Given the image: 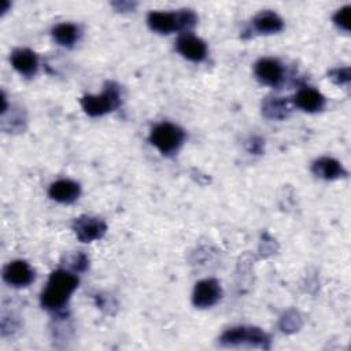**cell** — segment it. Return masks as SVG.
Listing matches in <instances>:
<instances>
[{"label": "cell", "mask_w": 351, "mask_h": 351, "mask_svg": "<svg viewBox=\"0 0 351 351\" xmlns=\"http://www.w3.org/2000/svg\"><path fill=\"white\" fill-rule=\"evenodd\" d=\"M77 287L78 277L71 271L63 269L52 271L40 298L41 306L49 311L63 308Z\"/></svg>", "instance_id": "obj_1"}, {"label": "cell", "mask_w": 351, "mask_h": 351, "mask_svg": "<svg viewBox=\"0 0 351 351\" xmlns=\"http://www.w3.org/2000/svg\"><path fill=\"white\" fill-rule=\"evenodd\" d=\"M197 22V16L192 10H180L174 12L151 11L147 16L148 26L160 34H169L171 32L191 30Z\"/></svg>", "instance_id": "obj_2"}, {"label": "cell", "mask_w": 351, "mask_h": 351, "mask_svg": "<svg viewBox=\"0 0 351 351\" xmlns=\"http://www.w3.org/2000/svg\"><path fill=\"white\" fill-rule=\"evenodd\" d=\"M219 341L222 346H226V347H239V346L259 347V348L270 347L269 336L256 326L229 328L221 335Z\"/></svg>", "instance_id": "obj_3"}, {"label": "cell", "mask_w": 351, "mask_h": 351, "mask_svg": "<svg viewBox=\"0 0 351 351\" xmlns=\"http://www.w3.org/2000/svg\"><path fill=\"white\" fill-rule=\"evenodd\" d=\"M121 104L119 86L114 82H108L106 89L100 95H85L81 99L84 111L90 117H100L114 111Z\"/></svg>", "instance_id": "obj_4"}, {"label": "cell", "mask_w": 351, "mask_h": 351, "mask_svg": "<svg viewBox=\"0 0 351 351\" xmlns=\"http://www.w3.org/2000/svg\"><path fill=\"white\" fill-rule=\"evenodd\" d=\"M185 140V133L177 125L170 122L158 123L149 134V141L156 147L163 155H171L182 145Z\"/></svg>", "instance_id": "obj_5"}, {"label": "cell", "mask_w": 351, "mask_h": 351, "mask_svg": "<svg viewBox=\"0 0 351 351\" xmlns=\"http://www.w3.org/2000/svg\"><path fill=\"white\" fill-rule=\"evenodd\" d=\"M73 230L80 241L90 243L104 236L107 230V225L104 223V221L99 218L82 215L80 218H75L73 223Z\"/></svg>", "instance_id": "obj_6"}, {"label": "cell", "mask_w": 351, "mask_h": 351, "mask_svg": "<svg viewBox=\"0 0 351 351\" xmlns=\"http://www.w3.org/2000/svg\"><path fill=\"white\" fill-rule=\"evenodd\" d=\"M222 295L221 285L214 278H206L195 285L192 293V302L199 308H207L214 306Z\"/></svg>", "instance_id": "obj_7"}, {"label": "cell", "mask_w": 351, "mask_h": 351, "mask_svg": "<svg viewBox=\"0 0 351 351\" xmlns=\"http://www.w3.org/2000/svg\"><path fill=\"white\" fill-rule=\"evenodd\" d=\"M3 280L12 287H27L34 280V271L25 261H12L3 269Z\"/></svg>", "instance_id": "obj_8"}, {"label": "cell", "mask_w": 351, "mask_h": 351, "mask_svg": "<svg viewBox=\"0 0 351 351\" xmlns=\"http://www.w3.org/2000/svg\"><path fill=\"white\" fill-rule=\"evenodd\" d=\"M176 49L180 55L192 62H202L207 56L206 43L191 33H184L178 37L176 43Z\"/></svg>", "instance_id": "obj_9"}, {"label": "cell", "mask_w": 351, "mask_h": 351, "mask_svg": "<svg viewBox=\"0 0 351 351\" xmlns=\"http://www.w3.org/2000/svg\"><path fill=\"white\" fill-rule=\"evenodd\" d=\"M256 78L269 86H278L284 80L282 64L273 58H263L255 63Z\"/></svg>", "instance_id": "obj_10"}, {"label": "cell", "mask_w": 351, "mask_h": 351, "mask_svg": "<svg viewBox=\"0 0 351 351\" xmlns=\"http://www.w3.org/2000/svg\"><path fill=\"white\" fill-rule=\"evenodd\" d=\"M80 193H81L80 184L71 180H64V178L52 182L48 189V195L51 199L59 203H66V204L75 202Z\"/></svg>", "instance_id": "obj_11"}, {"label": "cell", "mask_w": 351, "mask_h": 351, "mask_svg": "<svg viewBox=\"0 0 351 351\" xmlns=\"http://www.w3.org/2000/svg\"><path fill=\"white\" fill-rule=\"evenodd\" d=\"M293 103L298 108H300L306 112H317L324 108L325 97L317 89L304 86L296 92V95L293 97Z\"/></svg>", "instance_id": "obj_12"}, {"label": "cell", "mask_w": 351, "mask_h": 351, "mask_svg": "<svg viewBox=\"0 0 351 351\" xmlns=\"http://www.w3.org/2000/svg\"><path fill=\"white\" fill-rule=\"evenodd\" d=\"M11 64L14 66V69L25 75V77H32L36 74L37 71V56L32 49L27 48H18L11 53Z\"/></svg>", "instance_id": "obj_13"}, {"label": "cell", "mask_w": 351, "mask_h": 351, "mask_svg": "<svg viewBox=\"0 0 351 351\" xmlns=\"http://www.w3.org/2000/svg\"><path fill=\"white\" fill-rule=\"evenodd\" d=\"M252 26H254L255 32H258V33L273 34V33H278L282 30L284 21L274 11L266 10V11H261L259 14H256L254 16Z\"/></svg>", "instance_id": "obj_14"}, {"label": "cell", "mask_w": 351, "mask_h": 351, "mask_svg": "<svg viewBox=\"0 0 351 351\" xmlns=\"http://www.w3.org/2000/svg\"><path fill=\"white\" fill-rule=\"evenodd\" d=\"M311 171L317 177L324 178V180H336V178L344 177L347 174L344 167L341 166V163L329 156H322V158L317 159L311 166Z\"/></svg>", "instance_id": "obj_15"}, {"label": "cell", "mask_w": 351, "mask_h": 351, "mask_svg": "<svg viewBox=\"0 0 351 351\" xmlns=\"http://www.w3.org/2000/svg\"><path fill=\"white\" fill-rule=\"evenodd\" d=\"M53 40L64 47H71L80 37V30L74 23H59L52 29Z\"/></svg>", "instance_id": "obj_16"}, {"label": "cell", "mask_w": 351, "mask_h": 351, "mask_svg": "<svg viewBox=\"0 0 351 351\" xmlns=\"http://www.w3.org/2000/svg\"><path fill=\"white\" fill-rule=\"evenodd\" d=\"M288 101L282 97H267L262 106V112L271 119H282L288 115Z\"/></svg>", "instance_id": "obj_17"}, {"label": "cell", "mask_w": 351, "mask_h": 351, "mask_svg": "<svg viewBox=\"0 0 351 351\" xmlns=\"http://www.w3.org/2000/svg\"><path fill=\"white\" fill-rule=\"evenodd\" d=\"M350 11H351V5H344L340 10H337L336 14L333 15L335 25L346 32L350 30Z\"/></svg>", "instance_id": "obj_18"}, {"label": "cell", "mask_w": 351, "mask_h": 351, "mask_svg": "<svg viewBox=\"0 0 351 351\" xmlns=\"http://www.w3.org/2000/svg\"><path fill=\"white\" fill-rule=\"evenodd\" d=\"M329 77L333 80L335 84L343 85L350 82V67H337L329 71Z\"/></svg>", "instance_id": "obj_19"}]
</instances>
